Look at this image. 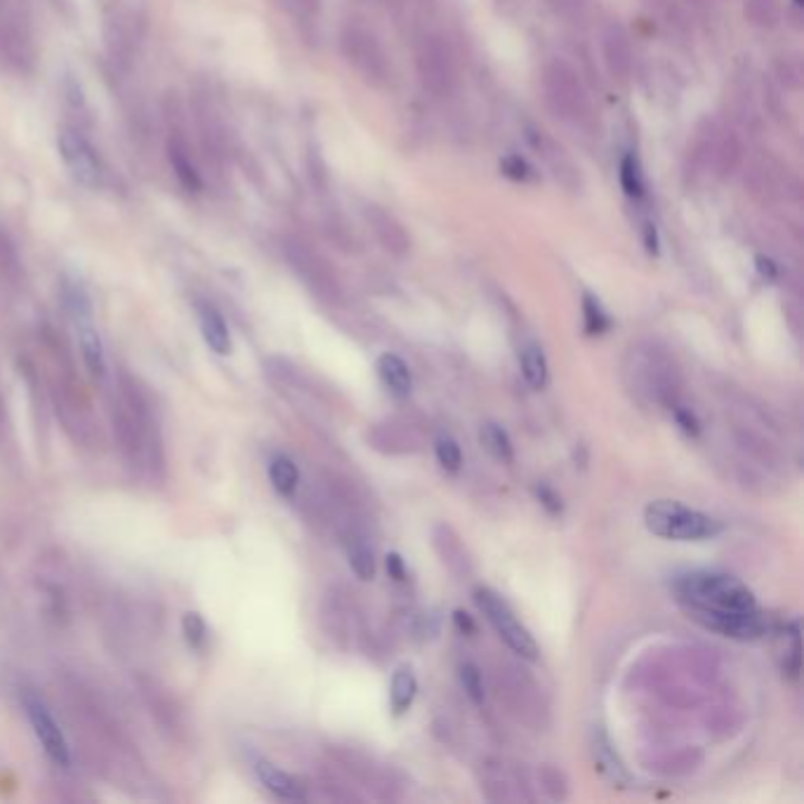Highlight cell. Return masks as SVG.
I'll use <instances>...</instances> for the list:
<instances>
[{
  "label": "cell",
  "instance_id": "52a82bcc",
  "mask_svg": "<svg viewBox=\"0 0 804 804\" xmlns=\"http://www.w3.org/2000/svg\"><path fill=\"white\" fill-rule=\"evenodd\" d=\"M590 755H592V762H595V769L602 774L604 781H609L611 786H616V788L628 786L630 783L628 769H625L621 755L616 753L614 743H611V738L606 736V731L602 727L592 729Z\"/></svg>",
  "mask_w": 804,
  "mask_h": 804
},
{
  "label": "cell",
  "instance_id": "f1b7e54d",
  "mask_svg": "<svg viewBox=\"0 0 804 804\" xmlns=\"http://www.w3.org/2000/svg\"><path fill=\"white\" fill-rule=\"evenodd\" d=\"M755 265H757V272H760V276H764V279L774 281V279H776V276H779V269H776V265H774V260H769V257H764V255H757Z\"/></svg>",
  "mask_w": 804,
  "mask_h": 804
},
{
  "label": "cell",
  "instance_id": "5bb4252c",
  "mask_svg": "<svg viewBox=\"0 0 804 804\" xmlns=\"http://www.w3.org/2000/svg\"><path fill=\"white\" fill-rule=\"evenodd\" d=\"M269 479H272V486L276 489V493H281V496L288 498L298 491L300 470L288 456H276L272 463H269Z\"/></svg>",
  "mask_w": 804,
  "mask_h": 804
},
{
  "label": "cell",
  "instance_id": "3957f363",
  "mask_svg": "<svg viewBox=\"0 0 804 804\" xmlns=\"http://www.w3.org/2000/svg\"><path fill=\"white\" fill-rule=\"evenodd\" d=\"M474 602H477L481 614L486 616V621L493 625L498 637L503 639L514 654L526 658V661H538L540 651L536 639H533L531 632L519 623V618L514 616L510 604H507L496 590L481 585V588L474 590Z\"/></svg>",
  "mask_w": 804,
  "mask_h": 804
},
{
  "label": "cell",
  "instance_id": "4dcf8cb0",
  "mask_svg": "<svg viewBox=\"0 0 804 804\" xmlns=\"http://www.w3.org/2000/svg\"><path fill=\"white\" fill-rule=\"evenodd\" d=\"M453 621H456V625L465 632V635H474V632H477V625H474V621L465 614V611H456V614H453Z\"/></svg>",
  "mask_w": 804,
  "mask_h": 804
},
{
  "label": "cell",
  "instance_id": "30bf717a",
  "mask_svg": "<svg viewBox=\"0 0 804 804\" xmlns=\"http://www.w3.org/2000/svg\"><path fill=\"white\" fill-rule=\"evenodd\" d=\"M199 324L203 340H206V345L215 354L224 357V354L232 352V335H229V328L224 324L222 314L213 305H199Z\"/></svg>",
  "mask_w": 804,
  "mask_h": 804
},
{
  "label": "cell",
  "instance_id": "9a60e30c",
  "mask_svg": "<svg viewBox=\"0 0 804 804\" xmlns=\"http://www.w3.org/2000/svg\"><path fill=\"white\" fill-rule=\"evenodd\" d=\"M479 441H481V446H484L486 451H489L496 460L510 463V460L514 458V448H512L510 437H507V432L496 423H484V425H481Z\"/></svg>",
  "mask_w": 804,
  "mask_h": 804
},
{
  "label": "cell",
  "instance_id": "8992f818",
  "mask_svg": "<svg viewBox=\"0 0 804 804\" xmlns=\"http://www.w3.org/2000/svg\"><path fill=\"white\" fill-rule=\"evenodd\" d=\"M698 625L705 630L717 632V635L738 639V642H753L767 635V621L760 611H696L689 614Z\"/></svg>",
  "mask_w": 804,
  "mask_h": 804
},
{
  "label": "cell",
  "instance_id": "4316f807",
  "mask_svg": "<svg viewBox=\"0 0 804 804\" xmlns=\"http://www.w3.org/2000/svg\"><path fill=\"white\" fill-rule=\"evenodd\" d=\"M536 496H538V500H540V505H543L545 510H548L550 514H559V512L564 510L562 498H559L557 493L552 491L548 484H538V486H536Z\"/></svg>",
  "mask_w": 804,
  "mask_h": 804
},
{
  "label": "cell",
  "instance_id": "83f0119b",
  "mask_svg": "<svg viewBox=\"0 0 804 804\" xmlns=\"http://www.w3.org/2000/svg\"><path fill=\"white\" fill-rule=\"evenodd\" d=\"M387 571H390V576L397 583L406 581V576H408L404 559H401V555H397V552H390V555H387Z\"/></svg>",
  "mask_w": 804,
  "mask_h": 804
},
{
  "label": "cell",
  "instance_id": "603a6c76",
  "mask_svg": "<svg viewBox=\"0 0 804 804\" xmlns=\"http://www.w3.org/2000/svg\"><path fill=\"white\" fill-rule=\"evenodd\" d=\"M182 630H184V637H187L189 647L201 649L203 644H206L208 630H206V623H203V618L199 614H187V616H184Z\"/></svg>",
  "mask_w": 804,
  "mask_h": 804
},
{
  "label": "cell",
  "instance_id": "484cf974",
  "mask_svg": "<svg viewBox=\"0 0 804 804\" xmlns=\"http://www.w3.org/2000/svg\"><path fill=\"white\" fill-rule=\"evenodd\" d=\"M672 418H675V423L680 425V430L684 434H689V437H696V434L701 432V423H698V418L689 411V408L672 406Z\"/></svg>",
  "mask_w": 804,
  "mask_h": 804
},
{
  "label": "cell",
  "instance_id": "7c38bea8",
  "mask_svg": "<svg viewBox=\"0 0 804 804\" xmlns=\"http://www.w3.org/2000/svg\"><path fill=\"white\" fill-rule=\"evenodd\" d=\"M78 340H81V352L83 361L88 366V371L92 375H102L107 371V359H104V347L100 335H97L95 328L90 326L88 319H83L78 324Z\"/></svg>",
  "mask_w": 804,
  "mask_h": 804
},
{
  "label": "cell",
  "instance_id": "4fadbf2b",
  "mask_svg": "<svg viewBox=\"0 0 804 804\" xmlns=\"http://www.w3.org/2000/svg\"><path fill=\"white\" fill-rule=\"evenodd\" d=\"M519 366H522V375L531 390H545V385H548V361H545L543 349L538 345H526L522 354H519Z\"/></svg>",
  "mask_w": 804,
  "mask_h": 804
},
{
  "label": "cell",
  "instance_id": "5b68a950",
  "mask_svg": "<svg viewBox=\"0 0 804 804\" xmlns=\"http://www.w3.org/2000/svg\"><path fill=\"white\" fill-rule=\"evenodd\" d=\"M22 703L26 717H29L31 727H34V734L45 750V755H48L55 764H59V767H67L71 762L69 743L67 738H64V731L59 729V724L55 722V717L50 715L48 705H45L43 698L34 694V691H24Z\"/></svg>",
  "mask_w": 804,
  "mask_h": 804
},
{
  "label": "cell",
  "instance_id": "9c48e42d",
  "mask_svg": "<svg viewBox=\"0 0 804 804\" xmlns=\"http://www.w3.org/2000/svg\"><path fill=\"white\" fill-rule=\"evenodd\" d=\"M375 368H378V375H380L382 385H385L387 390H390L392 397L406 399L408 394H411L413 375H411V368L406 366L404 359L397 357V354L387 352V354H382V357L378 359V364H375Z\"/></svg>",
  "mask_w": 804,
  "mask_h": 804
},
{
  "label": "cell",
  "instance_id": "ba28073f",
  "mask_svg": "<svg viewBox=\"0 0 804 804\" xmlns=\"http://www.w3.org/2000/svg\"><path fill=\"white\" fill-rule=\"evenodd\" d=\"M255 774L262 786H265L269 793L281 797V800H305V788L300 786V781L293 779L291 774H286V771H281L279 767H274L272 762L257 760Z\"/></svg>",
  "mask_w": 804,
  "mask_h": 804
},
{
  "label": "cell",
  "instance_id": "ac0fdd59",
  "mask_svg": "<svg viewBox=\"0 0 804 804\" xmlns=\"http://www.w3.org/2000/svg\"><path fill=\"white\" fill-rule=\"evenodd\" d=\"M583 324L588 335H602L611 328V316L604 312L599 300L592 298L590 293L583 295Z\"/></svg>",
  "mask_w": 804,
  "mask_h": 804
},
{
  "label": "cell",
  "instance_id": "8fae6325",
  "mask_svg": "<svg viewBox=\"0 0 804 804\" xmlns=\"http://www.w3.org/2000/svg\"><path fill=\"white\" fill-rule=\"evenodd\" d=\"M415 694H418V680H415L411 668L401 665V668L394 670L390 684V703L394 715H404L413 705Z\"/></svg>",
  "mask_w": 804,
  "mask_h": 804
},
{
  "label": "cell",
  "instance_id": "d6986e66",
  "mask_svg": "<svg viewBox=\"0 0 804 804\" xmlns=\"http://www.w3.org/2000/svg\"><path fill=\"white\" fill-rule=\"evenodd\" d=\"M170 166H173L177 180L187 191H201V177L196 173L194 163L189 161V156L184 154L180 147H170Z\"/></svg>",
  "mask_w": 804,
  "mask_h": 804
},
{
  "label": "cell",
  "instance_id": "7a4b0ae2",
  "mask_svg": "<svg viewBox=\"0 0 804 804\" xmlns=\"http://www.w3.org/2000/svg\"><path fill=\"white\" fill-rule=\"evenodd\" d=\"M644 524L658 538L665 540H708L722 533L720 519L710 514L691 510L677 500H654L644 510Z\"/></svg>",
  "mask_w": 804,
  "mask_h": 804
},
{
  "label": "cell",
  "instance_id": "277c9868",
  "mask_svg": "<svg viewBox=\"0 0 804 804\" xmlns=\"http://www.w3.org/2000/svg\"><path fill=\"white\" fill-rule=\"evenodd\" d=\"M57 149L62 156L64 166L74 175L78 184L88 189H97L102 184V163L97 151L90 147V142L78 133V130L62 128L57 133Z\"/></svg>",
  "mask_w": 804,
  "mask_h": 804
},
{
  "label": "cell",
  "instance_id": "44dd1931",
  "mask_svg": "<svg viewBox=\"0 0 804 804\" xmlns=\"http://www.w3.org/2000/svg\"><path fill=\"white\" fill-rule=\"evenodd\" d=\"M621 187L625 194L630 196V199H642L644 196V180H642V173H639L637 158L632 154L623 156V161H621Z\"/></svg>",
  "mask_w": 804,
  "mask_h": 804
},
{
  "label": "cell",
  "instance_id": "2e32d148",
  "mask_svg": "<svg viewBox=\"0 0 804 804\" xmlns=\"http://www.w3.org/2000/svg\"><path fill=\"white\" fill-rule=\"evenodd\" d=\"M347 557L352 571L357 573V578H361V581H371L375 576V557L373 550L366 545V540L354 538L347 548Z\"/></svg>",
  "mask_w": 804,
  "mask_h": 804
},
{
  "label": "cell",
  "instance_id": "f546056e",
  "mask_svg": "<svg viewBox=\"0 0 804 804\" xmlns=\"http://www.w3.org/2000/svg\"><path fill=\"white\" fill-rule=\"evenodd\" d=\"M644 246H647V250L651 255H658V250H661V241H658V232H656V227L654 224H647V227H644Z\"/></svg>",
  "mask_w": 804,
  "mask_h": 804
},
{
  "label": "cell",
  "instance_id": "e0dca14e",
  "mask_svg": "<svg viewBox=\"0 0 804 804\" xmlns=\"http://www.w3.org/2000/svg\"><path fill=\"white\" fill-rule=\"evenodd\" d=\"M368 217H373V224L378 227V236L387 246V250H404L406 248L404 229H401L390 215L380 213V210L373 208V213H368Z\"/></svg>",
  "mask_w": 804,
  "mask_h": 804
},
{
  "label": "cell",
  "instance_id": "7402d4cb",
  "mask_svg": "<svg viewBox=\"0 0 804 804\" xmlns=\"http://www.w3.org/2000/svg\"><path fill=\"white\" fill-rule=\"evenodd\" d=\"M460 684H463L465 694L472 698L474 703H484V682H481V672L477 670V665L463 663L458 670Z\"/></svg>",
  "mask_w": 804,
  "mask_h": 804
},
{
  "label": "cell",
  "instance_id": "6da1fadb",
  "mask_svg": "<svg viewBox=\"0 0 804 804\" xmlns=\"http://www.w3.org/2000/svg\"><path fill=\"white\" fill-rule=\"evenodd\" d=\"M675 595L687 614L696 611H755L753 590L722 571H691L677 576Z\"/></svg>",
  "mask_w": 804,
  "mask_h": 804
},
{
  "label": "cell",
  "instance_id": "1f68e13d",
  "mask_svg": "<svg viewBox=\"0 0 804 804\" xmlns=\"http://www.w3.org/2000/svg\"><path fill=\"white\" fill-rule=\"evenodd\" d=\"M69 95H71V102L74 104H83V92H81V85H78V81H74V78L69 76Z\"/></svg>",
  "mask_w": 804,
  "mask_h": 804
},
{
  "label": "cell",
  "instance_id": "d6a6232c",
  "mask_svg": "<svg viewBox=\"0 0 804 804\" xmlns=\"http://www.w3.org/2000/svg\"><path fill=\"white\" fill-rule=\"evenodd\" d=\"M795 5H797V8H800V5H802V0H795Z\"/></svg>",
  "mask_w": 804,
  "mask_h": 804
},
{
  "label": "cell",
  "instance_id": "d4e9b609",
  "mask_svg": "<svg viewBox=\"0 0 804 804\" xmlns=\"http://www.w3.org/2000/svg\"><path fill=\"white\" fill-rule=\"evenodd\" d=\"M800 658H802V644H800V625L793 623V649L788 651V658H786V665H783V670H786V675L790 680H797L800 677Z\"/></svg>",
  "mask_w": 804,
  "mask_h": 804
},
{
  "label": "cell",
  "instance_id": "ffe728a7",
  "mask_svg": "<svg viewBox=\"0 0 804 804\" xmlns=\"http://www.w3.org/2000/svg\"><path fill=\"white\" fill-rule=\"evenodd\" d=\"M434 453H437L439 465L444 467L446 472H451V474L460 472V467H463V451H460L456 439L448 437V434H441V437L437 439V444H434Z\"/></svg>",
  "mask_w": 804,
  "mask_h": 804
},
{
  "label": "cell",
  "instance_id": "cb8c5ba5",
  "mask_svg": "<svg viewBox=\"0 0 804 804\" xmlns=\"http://www.w3.org/2000/svg\"><path fill=\"white\" fill-rule=\"evenodd\" d=\"M500 170H503V175L510 177V180H517V182L531 180V173H533L531 166H529V161H526V158H522V156H517V154L505 156L503 161H500Z\"/></svg>",
  "mask_w": 804,
  "mask_h": 804
}]
</instances>
